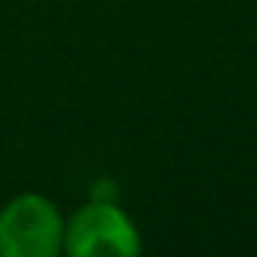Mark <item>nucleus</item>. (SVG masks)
<instances>
[{"mask_svg":"<svg viewBox=\"0 0 257 257\" xmlns=\"http://www.w3.org/2000/svg\"><path fill=\"white\" fill-rule=\"evenodd\" d=\"M61 207L45 194L23 191L0 207V257L64 254Z\"/></svg>","mask_w":257,"mask_h":257,"instance_id":"1","label":"nucleus"},{"mask_svg":"<svg viewBox=\"0 0 257 257\" xmlns=\"http://www.w3.org/2000/svg\"><path fill=\"white\" fill-rule=\"evenodd\" d=\"M141 229L119 202L89 199L64 224V254L69 257H139Z\"/></svg>","mask_w":257,"mask_h":257,"instance_id":"2","label":"nucleus"},{"mask_svg":"<svg viewBox=\"0 0 257 257\" xmlns=\"http://www.w3.org/2000/svg\"><path fill=\"white\" fill-rule=\"evenodd\" d=\"M91 199L97 202H119V185L113 183V180H100V183H94V188H91Z\"/></svg>","mask_w":257,"mask_h":257,"instance_id":"3","label":"nucleus"}]
</instances>
